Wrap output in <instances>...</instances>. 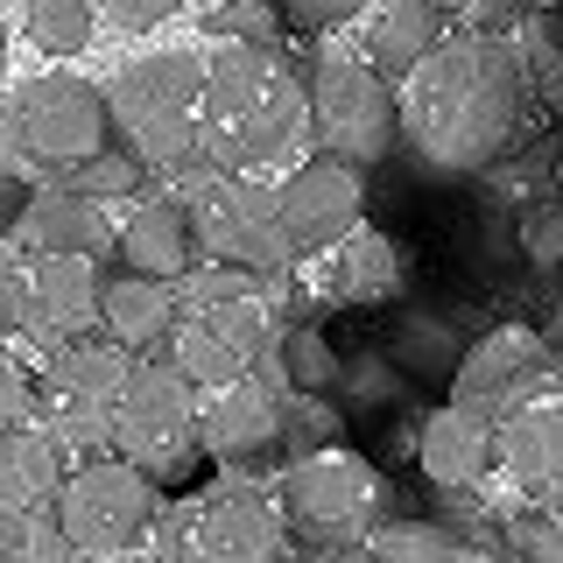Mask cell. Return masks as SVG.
<instances>
[{
  "mask_svg": "<svg viewBox=\"0 0 563 563\" xmlns=\"http://www.w3.org/2000/svg\"><path fill=\"white\" fill-rule=\"evenodd\" d=\"M99 324V261L92 254H43L29 268V339L57 345Z\"/></svg>",
  "mask_w": 563,
  "mask_h": 563,
  "instance_id": "obj_18",
  "label": "cell"
},
{
  "mask_svg": "<svg viewBox=\"0 0 563 563\" xmlns=\"http://www.w3.org/2000/svg\"><path fill=\"white\" fill-rule=\"evenodd\" d=\"M128 380V352L106 345H57L35 387V422L49 430V444L64 457H106L113 451V401Z\"/></svg>",
  "mask_w": 563,
  "mask_h": 563,
  "instance_id": "obj_8",
  "label": "cell"
},
{
  "mask_svg": "<svg viewBox=\"0 0 563 563\" xmlns=\"http://www.w3.org/2000/svg\"><path fill=\"white\" fill-rule=\"evenodd\" d=\"M282 563H345V550H310V556H282Z\"/></svg>",
  "mask_w": 563,
  "mask_h": 563,
  "instance_id": "obj_45",
  "label": "cell"
},
{
  "mask_svg": "<svg viewBox=\"0 0 563 563\" xmlns=\"http://www.w3.org/2000/svg\"><path fill=\"white\" fill-rule=\"evenodd\" d=\"M437 8H457V0H437Z\"/></svg>",
  "mask_w": 563,
  "mask_h": 563,
  "instance_id": "obj_47",
  "label": "cell"
},
{
  "mask_svg": "<svg viewBox=\"0 0 563 563\" xmlns=\"http://www.w3.org/2000/svg\"><path fill=\"white\" fill-rule=\"evenodd\" d=\"M49 507H57V528L78 556H120L148 536L163 500H155V486L141 479L128 457H85L78 472H64Z\"/></svg>",
  "mask_w": 563,
  "mask_h": 563,
  "instance_id": "obj_9",
  "label": "cell"
},
{
  "mask_svg": "<svg viewBox=\"0 0 563 563\" xmlns=\"http://www.w3.org/2000/svg\"><path fill=\"white\" fill-rule=\"evenodd\" d=\"M120 268L176 282L198 268V233H190V211L184 198H141L134 219L120 225Z\"/></svg>",
  "mask_w": 563,
  "mask_h": 563,
  "instance_id": "obj_23",
  "label": "cell"
},
{
  "mask_svg": "<svg viewBox=\"0 0 563 563\" xmlns=\"http://www.w3.org/2000/svg\"><path fill=\"white\" fill-rule=\"evenodd\" d=\"M437 35H444V8L437 0H387L374 35H366V57H374L380 78H409Z\"/></svg>",
  "mask_w": 563,
  "mask_h": 563,
  "instance_id": "obj_26",
  "label": "cell"
},
{
  "mask_svg": "<svg viewBox=\"0 0 563 563\" xmlns=\"http://www.w3.org/2000/svg\"><path fill=\"white\" fill-rule=\"evenodd\" d=\"M205 35H225V43L275 49V35H282V14H275V0H219V8L205 14Z\"/></svg>",
  "mask_w": 563,
  "mask_h": 563,
  "instance_id": "obj_37",
  "label": "cell"
},
{
  "mask_svg": "<svg viewBox=\"0 0 563 563\" xmlns=\"http://www.w3.org/2000/svg\"><path fill=\"white\" fill-rule=\"evenodd\" d=\"M409 289V246L380 225H352L339 246H324V268H317V303L324 310H380Z\"/></svg>",
  "mask_w": 563,
  "mask_h": 563,
  "instance_id": "obj_15",
  "label": "cell"
},
{
  "mask_svg": "<svg viewBox=\"0 0 563 563\" xmlns=\"http://www.w3.org/2000/svg\"><path fill=\"white\" fill-rule=\"evenodd\" d=\"M528 8H542V0H457V22L472 35H515Z\"/></svg>",
  "mask_w": 563,
  "mask_h": 563,
  "instance_id": "obj_39",
  "label": "cell"
},
{
  "mask_svg": "<svg viewBox=\"0 0 563 563\" xmlns=\"http://www.w3.org/2000/svg\"><path fill=\"white\" fill-rule=\"evenodd\" d=\"M282 380L296 387V395H331V380H339V345L324 339V324H282Z\"/></svg>",
  "mask_w": 563,
  "mask_h": 563,
  "instance_id": "obj_31",
  "label": "cell"
},
{
  "mask_svg": "<svg viewBox=\"0 0 563 563\" xmlns=\"http://www.w3.org/2000/svg\"><path fill=\"white\" fill-rule=\"evenodd\" d=\"M155 360H163L169 374H184L190 387H198V395H205V387H225V380H240V374H246V366H240V352L225 345L219 331L205 324V317H184V310H176V324L163 331Z\"/></svg>",
  "mask_w": 563,
  "mask_h": 563,
  "instance_id": "obj_27",
  "label": "cell"
},
{
  "mask_svg": "<svg viewBox=\"0 0 563 563\" xmlns=\"http://www.w3.org/2000/svg\"><path fill=\"white\" fill-rule=\"evenodd\" d=\"M360 550L374 556V563H451L457 556V536L437 515H380L374 528L360 536Z\"/></svg>",
  "mask_w": 563,
  "mask_h": 563,
  "instance_id": "obj_28",
  "label": "cell"
},
{
  "mask_svg": "<svg viewBox=\"0 0 563 563\" xmlns=\"http://www.w3.org/2000/svg\"><path fill=\"white\" fill-rule=\"evenodd\" d=\"M22 331H29V268H14L0 246V339H22Z\"/></svg>",
  "mask_w": 563,
  "mask_h": 563,
  "instance_id": "obj_40",
  "label": "cell"
},
{
  "mask_svg": "<svg viewBox=\"0 0 563 563\" xmlns=\"http://www.w3.org/2000/svg\"><path fill=\"white\" fill-rule=\"evenodd\" d=\"M198 92H205L198 49L134 57L113 78V92H106V134H113L120 155H134L141 169L184 176L198 163Z\"/></svg>",
  "mask_w": 563,
  "mask_h": 563,
  "instance_id": "obj_3",
  "label": "cell"
},
{
  "mask_svg": "<svg viewBox=\"0 0 563 563\" xmlns=\"http://www.w3.org/2000/svg\"><path fill=\"white\" fill-rule=\"evenodd\" d=\"M542 128V106L521 78L515 35H437L395 99V148L409 155V184L451 190L493 169Z\"/></svg>",
  "mask_w": 563,
  "mask_h": 563,
  "instance_id": "obj_1",
  "label": "cell"
},
{
  "mask_svg": "<svg viewBox=\"0 0 563 563\" xmlns=\"http://www.w3.org/2000/svg\"><path fill=\"white\" fill-rule=\"evenodd\" d=\"M479 317H472L465 303H401L395 317H387V331H380V352H387V366H395L409 387H422V395H437V387H451L457 374V360H465V345L479 339Z\"/></svg>",
  "mask_w": 563,
  "mask_h": 563,
  "instance_id": "obj_13",
  "label": "cell"
},
{
  "mask_svg": "<svg viewBox=\"0 0 563 563\" xmlns=\"http://www.w3.org/2000/svg\"><path fill=\"white\" fill-rule=\"evenodd\" d=\"M289 78L303 85V128L317 134V155H331V163L360 176L395 163V92H387L374 64L317 57Z\"/></svg>",
  "mask_w": 563,
  "mask_h": 563,
  "instance_id": "obj_6",
  "label": "cell"
},
{
  "mask_svg": "<svg viewBox=\"0 0 563 563\" xmlns=\"http://www.w3.org/2000/svg\"><path fill=\"white\" fill-rule=\"evenodd\" d=\"M339 430L345 422H339V409H331V395H296V387L275 395V451H282V465L339 444Z\"/></svg>",
  "mask_w": 563,
  "mask_h": 563,
  "instance_id": "obj_29",
  "label": "cell"
},
{
  "mask_svg": "<svg viewBox=\"0 0 563 563\" xmlns=\"http://www.w3.org/2000/svg\"><path fill=\"white\" fill-rule=\"evenodd\" d=\"M542 387H556V339L536 331L528 317H507V324H486L465 345V360L451 374V401H465L486 422H500L515 401L542 395Z\"/></svg>",
  "mask_w": 563,
  "mask_h": 563,
  "instance_id": "obj_10",
  "label": "cell"
},
{
  "mask_svg": "<svg viewBox=\"0 0 563 563\" xmlns=\"http://www.w3.org/2000/svg\"><path fill=\"white\" fill-rule=\"evenodd\" d=\"M500 550L515 563H563V528L550 500H521L515 515L500 507Z\"/></svg>",
  "mask_w": 563,
  "mask_h": 563,
  "instance_id": "obj_35",
  "label": "cell"
},
{
  "mask_svg": "<svg viewBox=\"0 0 563 563\" xmlns=\"http://www.w3.org/2000/svg\"><path fill=\"white\" fill-rule=\"evenodd\" d=\"M176 198L190 211V233H198V254H211L219 268H246V275H289V246H282V219H275V190L254 184V176H225L190 163L176 176Z\"/></svg>",
  "mask_w": 563,
  "mask_h": 563,
  "instance_id": "obj_7",
  "label": "cell"
},
{
  "mask_svg": "<svg viewBox=\"0 0 563 563\" xmlns=\"http://www.w3.org/2000/svg\"><path fill=\"white\" fill-rule=\"evenodd\" d=\"M8 134L14 148L29 155V163H85V155H99L106 141V92L85 78H64V70H49V78H29L22 92L8 106Z\"/></svg>",
  "mask_w": 563,
  "mask_h": 563,
  "instance_id": "obj_11",
  "label": "cell"
},
{
  "mask_svg": "<svg viewBox=\"0 0 563 563\" xmlns=\"http://www.w3.org/2000/svg\"><path fill=\"white\" fill-rule=\"evenodd\" d=\"M92 8H106L120 29H155V22L176 14V0H92Z\"/></svg>",
  "mask_w": 563,
  "mask_h": 563,
  "instance_id": "obj_42",
  "label": "cell"
},
{
  "mask_svg": "<svg viewBox=\"0 0 563 563\" xmlns=\"http://www.w3.org/2000/svg\"><path fill=\"white\" fill-rule=\"evenodd\" d=\"M78 563H85V556H78Z\"/></svg>",
  "mask_w": 563,
  "mask_h": 563,
  "instance_id": "obj_48",
  "label": "cell"
},
{
  "mask_svg": "<svg viewBox=\"0 0 563 563\" xmlns=\"http://www.w3.org/2000/svg\"><path fill=\"white\" fill-rule=\"evenodd\" d=\"M57 190H78V198H134L141 184H148V169L134 163V155H120V148H99V155H85V163H57V176H49Z\"/></svg>",
  "mask_w": 563,
  "mask_h": 563,
  "instance_id": "obj_34",
  "label": "cell"
},
{
  "mask_svg": "<svg viewBox=\"0 0 563 563\" xmlns=\"http://www.w3.org/2000/svg\"><path fill=\"white\" fill-rule=\"evenodd\" d=\"M493 465H507V479L528 500L556 507V486H563V395L556 387L515 401V409L493 422Z\"/></svg>",
  "mask_w": 563,
  "mask_h": 563,
  "instance_id": "obj_16",
  "label": "cell"
},
{
  "mask_svg": "<svg viewBox=\"0 0 563 563\" xmlns=\"http://www.w3.org/2000/svg\"><path fill=\"white\" fill-rule=\"evenodd\" d=\"M198 70H205V92H198V134H219L233 128V120L268 92L275 78V49H254V43H225V35H211L198 49Z\"/></svg>",
  "mask_w": 563,
  "mask_h": 563,
  "instance_id": "obj_21",
  "label": "cell"
},
{
  "mask_svg": "<svg viewBox=\"0 0 563 563\" xmlns=\"http://www.w3.org/2000/svg\"><path fill=\"white\" fill-rule=\"evenodd\" d=\"M515 57H521V78H528V92H536V106L550 113V106L563 99V57H556V14H550V0L521 14Z\"/></svg>",
  "mask_w": 563,
  "mask_h": 563,
  "instance_id": "obj_32",
  "label": "cell"
},
{
  "mask_svg": "<svg viewBox=\"0 0 563 563\" xmlns=\"http://www.w3.org/2000/svg\"><path fill=\"white\" fill-rule=\"evenodd\" d=\"M0 563H78L57 507H0Z\"/></svg>",
  "mask_w": 563,
  "mask_h": 563,
  "instance_id": "obj_30",
  "label": "cell"
},
{
  "mask_svg": "<svg viewBox=\"0 0 563 563\" xmlns=\"http://www.w3.org/2000/svg\"><path fill=\"white\" fill-rule=\"evenodd\" d=\"M148 536H155L148 563H282L289 556V528H282L268 472H233V465H219V479L190 493V500L155 507Z\"/></svg>",
  "mask_w": 563,
  "mask_h": 563,
  "instance_id": "obj_2",
  "label": "cell"
},
{
  "mask_svg": "<svg viewBox=\"0 0 563 563\" xmlns=\"http://www.w3.org/2000/svg\"><path fill=\"white\" fill-rule=\"evenodd\" d=\"M35 409V395H29V380H22V366L0 352V430H14V422H29Z\"/></svg>",
  "mask_w": 563,
  "mask_h": 563,
  "instance_id": "obj_41",
  "label": "cell"
},
{
  "mask_svg": "<svg viewBox=\"0 0 563 563\" xmlns=\"http://www.w3.org/2000/svg\"><path fill=\"white\" fill-rule=\"evenodd\" d=\"M416 472L430 486H486L493 472V422L465 401H444L416 422Z\"/></svg>",
  "mask_w": 563,
  "mask_h": 563,
  "instance_id": "obj_20",
  "label": "cell"
},
{
  "mask_svg": "<svg viewBox=\"0 0 563 563\" xmlns=\"http://www.w3.org/2000/svg\"><path fill=\"white\" fill-rule=\"evenodd\" d=\"M22 205H29V176L22 169H0V240H8L14 219H22Z\"/></svg>",
  "mask_w": 563,
  "mask_h": 563,
  "instance_id": "obj_43",
  "label": "cell"
},
{
  "mask_svg": "<svg viewBox=\"0 0 563 563\" xmlns=\"http://www.w3.org/2000/svg\"><path fill=\"white\" fill-rule=\"evenodd\" d=\"M8 240L22 246V254H92L106 261L113 254V233H106V211L92 198H78V190H57V184H43V190H29V205H22V219L8 225Z\"/></svg>",
  "mask_w": 563,
  "mask_h": 563,
  "instance_id": "obj_19",
  "label": "cell"
},
{
  "mask_svg": "<svg viewBox=\"0 0 563 563\" xmlns=\"http://www.w3.org/2000/svg\"><path fill=\"white\" fill-rule=\"evenodd\" d=\"M64 486V451L49 444L43 422H14L0 430V507H49Z\"/></svg>",
  "mask_w": 563,
  "mask_h": 563,
  "instance_id": "obj_25",
  "label": "cell"
},
{
  "mask_svg": "<svg viewBox=\"0 0 563 563\" xmlns=\"http://www.w3.org/2000/svg\"><path fill=\"white\" fill-rule=\"evenodd\" d=\"M275 219H282V246L289 261H310L324 246H339L352 225L366 219V176L331 163V155H310L289 184L275 190Z\"/></svg>",
  "mask_w": 563,
  "mask_h": 563,
  "instance_id": "obj_12",
  "label": "cell"
},
{
  "mask_svg": "<svg viewBox=\"0 0 563 563\" xmlns=\"http://www.w3.org/2000/svg\"><path fill=\"white\" fill-rule=\"evenodd\" d=\"M198 451L219 457V465H233V472H275L282 465V451H275V387H261L254 374H240L225 387H205Z\"/></svg>",
  "mask_w": 563,
  "mask_h": 563,
  "instance_id": "obj_14",
  "label": "cell"
},
{
  "mask_svg": "<svg viewBox=\"0 0 563 563\" xmlns=\"http://www.w3.org/2000/svg\"><path fill=\"white\" fill-rule=\"evenodd\" d=\"M268 486H275L282 528L296 542H310V550H352L380 521V465L360 451H339V444L275 465Z\"/></svg>",
  "mask_w": 563,
  "mask_h": 563,
  "instance_id": "obj_5",
  "label": "cell"
},
{
  "mask_svg": "<svg viewBox=\"0 0 563 563\" xmlns=\"http://www.w3.org/2000/svg\"><path fill=\"white\" fill-rule=\"evenodd\" d=\"M99 324H106V339L128 352V360L155 352V345H163V331L176 324V282L134 275V268H120L113 282L99 275Z\"/></svg>",
  "mask_w": 563,
  "mask_h": 563,
  "instance_id": "obj_24",
  "label": "cell"
},
{
  "mask_svg": "<svg viewBox=\"0 0 563 563\" xmlns=\"http://www.w3.org/2000/svg\"><path fill=\"white\" fill-rule=\"evenodd\" d=\"M331 409H339V422L360 444H374V437L395 422L401 409H409V380L387 366L380 345H360L339 360V380H331Z\"/></svg>",
  "mask_w": 563,
  "mask_h": 563,
  "instance_id": "obj_22",
  "label": "cell"
},
{
  "mask_svg": "<svg viewBox=\"0 0 563 563\" xmlns=\"http://www.w3.org/2000/svg\"><path fill=\"white\" fill-rule=\"evenodd\" d=\"M113 451L148 479L155 493L163 486H190L205 472L198 451V387L184 374H169L155 352L128 360V380H120L113 401Z\"/></svg>",
  "mask_w": 563,
  "mask_h": 563,
  "instance_id": "obj_4",
  "label": "cell"
},
{
  "mask_svg": "<svg viewBox=\"0 0 563 563\" xmlns=\"http://www.w3.org/2000/svg\"><path fill=\"white\" fill-rule=\"evenodd\" d=\"M360 8H366V0H275L282 29H296V35H324V29H345V22H352Z\"/></svg>",
  "mask_w": 563,
  "mask_h": 563,
  "instance_id": "obj_38",
  "label": "cell"
},
{
  "mask_svg": "<svg viewBox=\"0 0 563 563\" xmlns=\"http://www.w3.org/2000/svg\"><path fill=\"white\" fill-rule=\"evenodd\" d=\"M303 134V85L289 78V70H275L268 78V92H261L246 113L233 120V128H219V134H198V163L205 169H225V176H240V169H261V163H275L289 141Z\"/></svg>",
  "mask_w": 563,
  "mask_h": 563,
  "instance_id": "obj_17",
  "label": "cell"
},
{
  "mask_svg": "<svg viewBox=\"0 0 563 563\" xmlns=\"http://www.w3.org/2000/svg\"><path fill=\"white\" fill-rule=\"evenodd\" d=\"M451 563H515V556H507L500 542H457V556H451Z\"/></svg>",
  "mask_w": 563,
  "mask_h": 563,
  "instance_id": "obj_44",
  "label": "cell"
},
{
  "mask_svg": "<svg viewBox=\"0 0 563 563\" xmlns=\"http://www.w3.org/2000/svg\"><path fill=\"white\" fill-rule=\"evenodd\" d=\"M0 70H8V29H0Z\"/></svg>",
  "mask_w": 563,
  "mask_h": 563,
  "instance_id": "obj_46",
  "label": "cell"
},
{
  "mask_svg": "<svg viewBox=\"0 0 563 563\" xmlns=\"http://www.w3.org/2000/svg\"><path fill=\"white\" fill-rule=\"evenodd\" d=\"M515 254H521L528 282H556V268H563V205H556V190L515 211Z\"/></svg>",
  "mask_w": 563,
  "mask_h": 563,
  "instance_id": "obj_33",
  "label": "cell"
},
{
  "mask_svg": "<svg viewBox=\"0 0 563 563\" xmlns=\"http://www.w3.org/2000/svg\"><path fill=\"white\" fill-rule=\"evenodd\" d=\"M29 35L49 57H70V49L92 43V0H29Z\"/></svg>",
  "mask_w": 563,
  "mask_h": 563,
  "instance_id": "obj_36",
  "label": "cell"
}]
</instances>
